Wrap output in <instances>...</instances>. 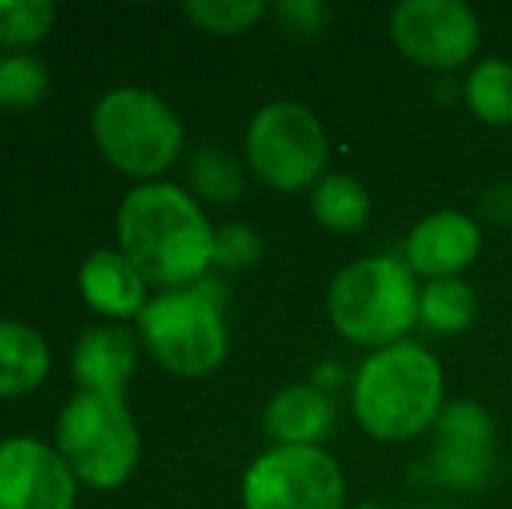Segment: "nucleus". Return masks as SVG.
<instances>
[{"mask_svg":"<svg viewBox=\"0 0 512 509\" xmlns=\"http://www.w3.org/2000/svg\"><path fill=\"white\" fill-rule=\"evenodd\" d=\"M262 255V238L244 224H227L223 231H216L213 245V265L223 269H248Z\"/></svg>","mask_w":512,"mask_h":509,"instance_id":"24","label":"nucleus"},{"mask_svg":"<svg viewBox=\"0 0 512 509\" xmlns=\"http://www.w3.org/2000/svg\"><path fill=\"white\" fill-rule=\"evenodd\" d=\"M415 272L398 255H370L349 262L328 286V318L335 332L370 353L405 342L418 325Z\"/></svg>","mask_w":512,"mask_h":509,"instance_id":"3","label":"nucleus"},{"mask_svg":"<svg viewBox=\"0 0 512 509\" xmlns=\"http://www.w3.org/2000/svg\"><path fill=\"white\" fill-rule=\"evenodd\" d=\"M481 252V224L460 210H436L422 217L405 238V265L415 276L450 279Z\"/></svg>","mask_w":512,"mask_h":509,"instance_id":"12","label":"nucleus"},{"mask_svg":"<svg viewBox=\"0 0 512 509\" xmlns=\"http://www.w3.org/2000/svg\"><path fill=\"white\" fill-rule=\"evenodd\" d=\"M140 426L126 398L77 391L56 422V450L70 464L77 482L91 489H119L140 464Z\"/></svg>","mask_w":512,"mask_h":509,"instance_id":"4","label":"nucleus"},{"mask_svg":"<svg viewBox=\"0 0 512 509\" xmlns=\"http://www.w3.org/2000/svg\"><path fill=\"white\" fill-rule=\"evenodd\" d=\"M115 234L119 252L161 290H189L213 265V224L196 196L171 182H147L129 192L115 217Z\"/></svg>","mask_w":512,"mask_h":509,"instance_id":"1","label":"nucleus"},{"mask_svg":"<svg viewBox=\"0 0 512 509\" xmlns=\"http://www.w3.org/2000/svg\"><path fill=\"white\" fill-rule=\"evenodd\" d=\"M192 189L213 203H234L244 192V171L234 154L223 147H199L189 164Z\"/></svg>","mask_w":512,"mask_h":509,"instance_id":"20","label":"nucleus"},{"mask_svg":"<svg viewBox=\"0 0 512 509\" xmlns=\"http://www.w3.org/2000/svg\"><path fill=\"white\" fill-rule=\"evenodd\" d=\"M265 11H269V4H262V0H189L185 4L189 21H196L203 32L213 35L248 32L265 18Z\"/></svg>","mask_w":512,"mask_h":509,"instance_id":"22","label":"nucleus"},{"mask_svg":"<svg viewBox=\"0 0 512 509\" xmlns=\"http://www.w3.org/2000/svg\"><path fill=\"white\" fill-rule=\"evenodd\" d=\"M478 318V293L467 279H429L418 300V325L432 335H460Z\"/></svg>","mask_w":512,"mask_h":509,"instance_id":"17","label":"nucleus"},{"mask_svg":"<svg viewBox=\"0 0 512 509\" xmlns=\"http://www.w3.org/2000/svg\"><path fill=\"white\" fill-rule=\"evenodd\" d=\"M77 475L35 436L0 440V509H74Z\"/></svg>","mask_w":512,"mask_h":509,"instance_id":"11","label":"nucleus"},{"mask_svg":"<svg viewBox=\"0 0 512 509\" xmlns=\"http://www.w3.org/2000/svg\"><path fill=\"white\" fill-rule=\"evenodd\" d=\"M49 74L35 56L14 53L0 60V105L4 109H32L46 98Z\"/></svg>","mask_w":512,"mask_h":509,"instance_id":"23","label":"nucleus"},{"mask_svg":"<svg viewBox=\"0 0 512 509\" xmlns=\"http://www.w3.org/2000/svg\"><path fill=\"white\" fill-rule=\"evenodd\" d=\"M136 321L150 356L178 377L213 374L230 353L223 307L209 283L157 293Z\"/></svg>","mask_w":512,"mask_h":509,"instance_id":"5","label":"nucleus"},{"mask_svg":"<svg viewBox=\"0 0 512 509\" xmlns=\"http://www.w3.org/2000/svg\"><path fill=\"white\" fill-rule=\"evenodd\" d=\"M443 412V367L422 342L370 353L352 377V415L384 443L415 440Z\"/></svg>","mask_w":512,"mask_h":509,"instance_id":"2","label":"nucleus"},{"mask_svg":"<svg viewBox=\"0 0 512 509\" xmlns=\"http://www.w3.org/2000/svg\"><path fill=\"white\" fill-rule=\"evenodd\" d=\"M387 32L398 53L425 70H457L481 46V21L464 0H405Z\"/></svg>","mask_w":512,"mask_h":509,"instance_id":"9","label":"nucleus"},{"mask_svg":"<svg viewBox=\"0 0 512 509\" xmlns=\"http://www.w3.org/2000/svg\"><path fill=\"white\" fill-rule=\"evenodd\" d=\"M262 426L276 447H317L335 426V405L321 384H290L272 394Z\"/></svg>","mask_w":512,"mask_h":509,"instance_id":"14","label":"nucleus"},{"mask_svg":"<svg viewBox=\"0 0 512 509\" xmlns=\"http://www.w3.org/2000/svg\"><path fill=\"white\" fill-rule=\"evenodd\" d=\"M81 297L105 318H140L147 307V279L122 252H91L77 272Z\"/></svg>","mask_w":512,"mask_h":509,"instance_id":"15","label":"nucleus"},{"mask_svg":"<svg viewBox=\"0 0 512 509\" xmlns=\"http://www.w3.org/2000/svg\"><path fill=\"white\" fill-rule=\"evenodd\" d=\"M70 374L81 384V391L119 394L126 398V387L136 374V339L122 325H95L81 335L70 360Z\"/></svg>","mask_w":512,"mask_h":509,"instance_id":"13","label":"nucleus"},{"mask_svg":"<svg viewBox=\"0 0 512 509\" xmlns=\"http://www.w3.org/2000/svg\"><path fill=\"white\" fill-rule=\"evenodd\" d=\"M244 509H345V475L321 447H272L248 464Z\"/></svg>","mask_w":512,"mask_h":509,"instance_id":"8","label":"nucleus"},{"mask_svg":"<svg viewBox=\"0 0 512 509\" xmlns=\"http://www.w3.org/2000/svg\"><path fill=\"white\" fill-rule=\"evenodd\" d=\"M98 150L115 171L157 178L182 154L185 129L168 102L143 88H112L91 116Z\"/></svg>","mask_w":512,"mask_h":509,"instance_id":"6","label":"nucleus"},{"mask_svg":"<svg viewBox=\"0 0 512 509\" xmlns=\"http://www.w3.org/2000/svg\"><path fill=\"white\" fill-rule=\"evenodd\" d=\"M276 18L297 39H310V35H321L324 25L331 18V7L324 0H279Z\"/></svg>","mask_w":512,"mask_h":509,"instance_id":"25","label":"nucleus"},{"mask_svg":"<svg viewBox=\"0 0 512 509\" xmlns=\"http://www.w3.org/2000/svg\"><path fill=\"white\" fill-rule=\"evenodd\" d=\"M56 7L49 0H0V46L28 49L53 32Z\"/></svg>","mask_w":512,"mask_h":509,"instance_id":"21","label":"nucleus"},{"mask_svg":"<svg viewBox=\"0 0 512 509\" xmlns=\"http://www.w3.org/2000/svg\"><path fill=\"white\" fill-rule=\"evenodd\" d=\"M352 509H387V506H380V503H359V506H352Z\"/></svg>","mask_w":512,"mask_h":509,"instance_id":"26","label":"nucleus"},{"mask_svg":"<svg viewBox=\"0 0 512 509\" xmlns=\"http://www.w3.org/2000/svg\"><path fill=\"white\" fill-rule=\"evenodd\" d=\"M464 102L481 123L512 126V63L495 56L474 63L464 81Z\"/></svg>","mask_w":512,"mask_h":509,"instance_id":"19","label":"nucleus"},{"mask_svg":"<svg viewBox=\"0 0 512 509\" xmlns=\"http://www.w3.org/2000/svg\"><path fill=\"white\" fill-rule=\"evenodd\" d=\"M310 210H314L317 224L328 227V231L356 234L370 220V192L352 175L331 171L310 192Z\"/></svg>","mask_w":512,"mask_h":509,"instance_id":"18","label":"nucleus"},{"mask_svg":"<svg viewBox=\"0 0 512 509\" xmlns=\"http://www.w3.org/2000/svg\"><path fill=\"white\" fill-rule=\"evenodd\" d=\"M436 447L429 457V478L457 492L488 485L495 468V422L478 401L443 405L436 419Z\"/></svg>","mask_w":512,"mask_h":509,"instance_id":"10","label":"nucleus"},{"mask_svg":"<svg viewBox=\"0 0 512 509\" xmlns=\"http://www.w3.org/2000/svg\"><path fill=\"white\" fill-rule=\"evenodd\" d=\"M53 353L39 328L0 318V398H21L49 377Z\"/></svg>","mask_w":512,"mask_h":509,"instance_id":"16","label":"nucleus"},{"mask_svg":"<svg viewBox=\"0 0 512 509\" xmlns=\"http://www.w3.org/2000/svg\"><path fill=\"white\" fill-rule=\"evenodd\" d=\"M432 509H450V506H432Z\"/></svg>","mask_w":512,"mask_h":509,"instance_id":"27","label":"nucleus"},{"mask_svg":"<svg viewBox=\"0 0 512 509\" xmlns=\"http://www.w3.org/2000/svg\"><path fill=\"white\" fill-rule=\"evenodd\" d=\"M244 150L248 168L279 192L314 189L328 164V136L321 119L290 98L262 105L251 116Z\"/></svg>","mask_w":512,"mask_h":509,"instance_id":"7","label":"nucleus"}]
</instances>
